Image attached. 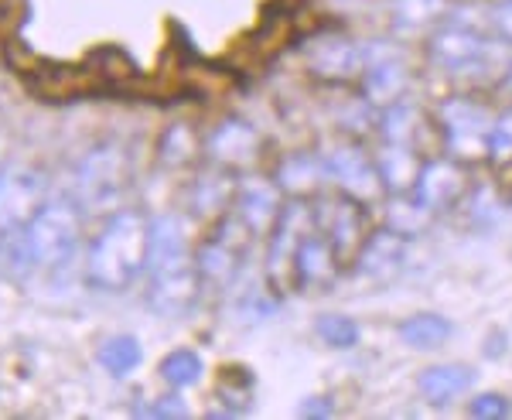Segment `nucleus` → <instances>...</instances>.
I'll return each instance as SVG.
<instances>
[{"instance_id":"obj_12","label":"nucleus","mask_w":512,"mask_h":420,"mask_svg":"<svg viewBox=\"0 0 512 420\" xmlns=\"http://www.w3.org/2000/svg\"><path fill=\"white\" fill-rule=\"evenodd\" d=\"M403 257H407V243L396 229H379V233L369 236L366 243L359 246V274L373 277V280H386L393 277L396 270L403 267Z\"/></svg>"},{"instance_id":"obj_32","label":"nucleus","mask_w":512,"mask_h":420,"mask_svg":"<svg viewBox=\"0 0 512 420\" xmlns=\"http://www.w3.org/2000/svg\"><path fill=\"white\" fill-rule=\"evenodd\" d=\"M495 21H499L502 35H506V38L512 41V4H502V7H499V14H495Z\"/></svg>"},{"instance_id":"obj_8","label":"nucleus","mask_w":512,"mask_h":420,"mask_svg":"<svg viewBox=\"0 0 512 420\" xmlns=\"http://www.w3.org/2000/svg\"><path fill=\"white\" fill-rule=\"evenodd\" d=\"M188 250H185V229L175 216H161L151 222V240H147V277L168 274V270L185 267Z\"/></svg>"},{"instance_id":"obj_31","label":"nucleus","mask_w":512,"mask_h":420,"mask_svg":"<svg viewBox=\"0 0 512 420\" xmlns=\"http://www.w3.org/2000/svg\"><path fill=\"white\" fill-rule=\"evenodd\" d=\"M509 414V400L502 393H482L472 400V417L478 420H499Z\"/></svg>"},{"instance_id":"obj_17","label":"nucleus","mask_w":512,"mask_h":420,"mask_svg":"<svg viewBox=\"0 0 512 420\" xmlns=\"http://www.w3.org/2000/svg\"><path fill=\"white\" fill-rule=\"evenodd\" d=\"M472 383H475V373L468 366H431L417 376V390L431 403H451Z\"/></svg>"},{"instance_id":"obj_33","label":"nucleus","mask_w":512,"mask_h":420,"mask_svg":"<svg viewBox=\"0 0 512 420\" xmlns=\"http://www.w3.org/2000/svg\"><path fill=\"white\" fill-rule=\"evenodd\" d=\"M509 82H512V69H509Z\"/></svg>"},{"instance_id":"obj_11","label":"nucleus","mask_w":512,"mask_h":420,"mask_svg":"<svg viewBox=\"0 0 512 420\" xmlns=\"http://www.w3.org/2000/svg\"><path fill=\"white\" fill-rule=\"evenodd\" d=\"M198 267L188 263V267H178V270H168V274H158L151 277L147 284V301L154 304L164 315H181L188 311L198 298Z\"/></svg>"},{"instance_id":"obj_6","label":"nucleus","mask_w":512,"mask_h":420,"mask_svg":"<svg viewBox=\"0 0 512 420\" xmlns=\"http://www.w3.org/2000/svg\"><path fill=\"white\" fill-rule=\"evenodd\" d=\"M253 229L246 226L243 219L233 216L219 226V233L212 236L209 243L198 250L195 257V267H198V277L202 280H212V284H229L239 270V260H243V246L250 240Z\"/></svg>"},{"instance_id":"obj_4","label":"nucleus","mask_w":512,"mask_h":420,"mask_svg":"<svg viewBox=\"0 0 512 420\" xmlns=\"http://www.w3.org/2000/svg\"><path fill=\"white\" fill-rule=\"evenodd\" d=\"M311 212L301 202L280 209L274 219V233H270L267 250V277L277 287V294H287L297 287V250H301L304 236H311Z\"/></svg>"},{"instance_id":"obj_27","label":"nucleus","mask_w":512,"mask_h":420,"mask_svg":"<svg viewBox=\"0 0 512 420\" xmlns=\"http://www.w3.org/2000/svg\"><path fill=\"white\" fill-rule=\"evenodd\" d=\"M383 134L390 144H407L414 147V140L420 134V113L414 106H393L383 120Z\"/></svg>"},{"instance_id":"obj_22","label":"nucleus","mask_w":512,"mask_h":420,"mask_svg":"<svg viewBox=\"0 0 512 420\" xmlns=\"http://www.w3.org/2000/svg\"><path fill=\"white\" fill-rule=\"evenodd\" d=\"M96 359H99V366H103L106 373L127 376L130 369L140 366L144 352H140V342L134 339V335H113V339H106L103 345H99Z\"/></svg>"},{"instance_id":"obj_25","label":"nucleus","mask_w":512,"mask_h":420,"mask_svg":"<svg viewBox=\"0 0 512 420\" xmlns=\"http://www.w3.org/2000/svg\"><path fill=\"white\" fill-rule=\"evenodd\" d=\"M448 0H393V24L403 31H417L444 14Z\"/></svg>"},{"instance_id":"obj_14","label":"nucleus","mask_w":512,"mask_h":420,"mask_svg":"<svg viewBox=\"0 0 512 420\" xmlns=\"http://www.w3.org/2000/svg\"><path fill=\"white\" fill-rule=\"evenodd\" d=\"M338 274V253L328 236H304L297 250V287H328Z\"/></svg>"},{"instance_id":"obj_2","label":"nucleus","mask_w":512,"mask_h":420,"mask_svg":"<svg viewBox=\"0 0 512 420\" xmlns=\"http://www.w3.org/2000/svg\"><path fill=\"white\" fill-rule=\"evenodd\" d=\"M24 243L35 267L59 270L72 260L79 246V216L72 202H45L35 219L24 226Z\"/></svg>"},{"instance_id":"obj_20","label":"nucleus","mask_w":512,"mask_h":420,"mask_svg":"<svg viewBox=\"0 0 512 420\" xmlns=\"http://www.w3.org/2000/svg\"><path fill=\"white\" fill-rule=\"evenodd\" d=\"M328 243L335 246L338 257L359 250L362 246V216L352 202H332L328 205V222H325Z\"/></svg>"},{"instance_id":"obj_10","label":"nucleus","mask_w":512,"mask_h":420,"mask_svg":"<svg viewBox=\"0 0 512 420\" xmlns=\"http://www.w3.org/2000/svg\"><path fill=\"white\" fill-rule=\"evenodd\" d=\"M260 134L246 120H226L209 137V154L226 168H250L260 158Z\"/></svg>"},{"instance_id":"obj_16","label":"nucleus","mask_w":512,"mask_h":420,"mask_svg":"<svg viewBox=\"0 0 512 420\" xmlns=\"http://www.w3.org/2000/svg\"><path fill=\"white\" fill-rule=\"evenodd\" d=\"M376 168L390 192H410L420 175V161H417L414 147H407V144H386L376 158Z\"/></svg>"},{"instance_id":"obj_3","label":"nucleus","mask_w":512,"mask_h":420,"mask_svg":"<svg viewBox=\"0 0 512 420\" xmlns=\"http://www.w3.org/2000/svg\"><path fill=\"white\" fill-rule=\"evenodd\" d=\"M130 185V161L117 144L89 151L76 168V195L86 209H113Z\"/></svg>"},{"instance_id":"obj_18","label":"nucleus","mask_w":512,"mask_h":420,"mask_svg":"<svg viewBox=\"0 0 512 420\" xmlns=\"http://www.w3.org/2000/svg\"><path fill=\"white\" fill-rule=\"evenodd\" d=\"M482 55H485V41L478 38L475 31L451 28L434 38V59L444 62L448 69H468V65H475Z\"/></svg>"},{"instance_id":"obj_21","label":"nucleus","mask_w":512,"mask_h":420,"mask_svg":"<svg viewBox=\"0 0 512 420\" xmlns=\"http://www.w3.org/2000/svg\"><path fill=\"white\" fill-rule=\"evenodd\" d=\"M400 339L410 349H437L451 339V321L441 315H414L400 325Z\"/></svg>"},{"instance_id":"obj_7","label":"nucleus","mask_w":512,"mask_h":420,"mask_svg":"<svg viewBox=\"0 0 512 420\" xmlns=\"http://www.w3.org/2000/svg\"><path fill=\"white\" fill-rule=\"evenodd\" d=\"M444 130H448L451 147L461 154V158H482L485 147H489V117L485 110H478L475 103L465 100H451L441 110Z\"/></svg>"},{"instance_id":"obj_29","label":"nucleus","mask_w":512,"mask_h":420,"mask_svg":"<svg viewBox=\"0 0 512 420\" xmlns=\"http://www.w3.org/2000/svg\"><path fill=\"white\" fill-rule=\"evenodd\" d=\"M318 335L332 345V349H352V345L359 342V325L345 315H321Z\"/></svg>"},{"instance_id":"obj_24","label":"nucleus","mask_w":512,"mask_h":420,"mask_svg":"<svg viewBox=\"0 0 512 420\" xmlns=\"http://www.w3.org/2000/svg\"><path fill=\"white\" fill-rule=\"evenodd\" d=\"M202 373H205V366H202V359H198V352L192 349H178L161 359V380L168 386H175V390L195 386L202 380Z\"/></svg>"},{"instance_id":"obj_9","label":"nucleus","mask_w":512,"mask_h":420,"mask_svg":"<svg viewBox=\"0 0 512 420\" xmlns=\"http://www.w3.org/2000/svg\"><path fill=\"white\" fill-rule=\"evenodd\" d=\"M328 175L349 195H355V199H373L379 185H383L376 161H369V154H362L359 147H338L332 158H328Z\"/></svg>"},{"instance_id":"obj_23","label":"nucleus","mask_w":512,"mask_h":420,"mask_svg":"<svg viewBox=\"0 0 512 420\" xmlns=\"http://www.w3.org/2000/svg\"><path fill=\"white\" fill-rule=\"evenodd\" d=\"M403 69L396 59H376L373 65H366V93L373 96V103H393L403 89Z\"/></svg>"},{"instance_id":"obj_19","label":"nucleus","mask_w":512,"mask_h":420,"mask_svg":"<svg viewBox=\"0 0 512 420\" xmlns=\"http://www.w3.org/2000/svg\"><path fill=\"white\" fill-rule=\"evenodd\" d=\"M236 216L253 229V233H263L270 219L280 216L277 209V192L263 181H250V185L239 188V202H236Z\"/></svg>"},{"instance_id":"obj_1","label":"nucleus","mask_w":512,"mask_h":420,"mask_svg":"<svg viewBox=\"0 0 512 420\" xmlns=\"http://www.w3.org/2000/svg\"><path fill=\"white\" fill-rule=\"evenodd\" d=\"M147 240H151V222L137 209L117 212L89 250V284L99 291H127L147 267Z\"/></svg>"},{"instance_id":"obj_5","label":"nucleus","mask_w":512,"mask_h":420,"mask_svg":"<svg viewBox=\"0 0 512 420\" xmlns=\"http://www.w3.org/2000/svg\"><path fill=\"white\" fill-rule=\"evenodd\" d=\"M41 199H45L41 175H35L31 168H18V164L0 168V240L28 226L45 205Z\"/></svg>"},{"instance_id":"obj_30","label":"nucleus","mask_w":512,"mask_h":420,"mask_svg":"<svg viewBox=\"0 0 512 420\" xmlns=\"http://www.w3.org/2000/svg\"><path fill=\"white\" fill-rule=\"evenodd\" d=\"M489 154L495 161H512V113L489 130Z\"/></svg>"},{"instance_id":"obj_15","label":"nucleus","mask_w":512,"mask_h":420,"mask_svg":"<svg viewBox=\"0 0 512 420\" xmlns=\"http://www.w3.org/2000/svg\"><path fill=\"white\" fill-rule=\"evenodd\" d=\"M311 69L325 79H352L366 72V55L352 41H321L311 52Z\"/></svg>"},{"instance_id":"obj_28","label":"nucleus","mask_w":512,"mask_h":420,"mask_svg":"<svg viewBox=\"0 0 512 420\" xmlns=\"http://www.w3.org/2000/svg\"><path fill=\"white\" fill-rule=\"evenodd\" d=\"M427 219H431V209L420 199L390 205V229H396L400 236H417L427 226Z\"/></svg>"},{"instance_id":"obj_26","label":"nucleus","mask_w":512,"mask_h":420,"mask_svg":"<svg viewBox=\"0 0 512 420\" xmlns=\"http://www.w3.org/2000/svg\"><path fill=\"white\" fill-rule=\"evenodd\" d=\"M280 188H287V192H294V195H308V192H315L318 188V181H321V164L315 158H304V154H297V158H291L280 168Z\"/></svg>"},{"instance_id":"obj_13","label":"nucleus","mask_w":512,"mask_h":420,"mask_svg":"<svg viewBox=\"0 0 512 420\" xmlns=\"http://www.w3.org/2000/svg\"><path fill=\"white\" fill-rule=\"evenodd\" d=\"M461 168L451 161H431V164H420V175L414 185V195L427 209H448V205L461 195Z\"/></svg>"}]
</instances>
